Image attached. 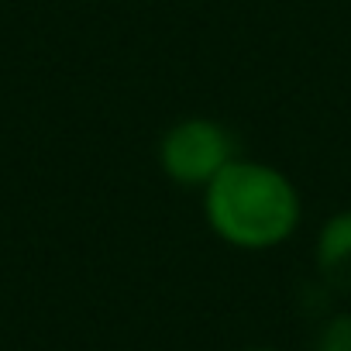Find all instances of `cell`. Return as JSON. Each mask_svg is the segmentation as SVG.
<instances>
[{"mask_svg": "<svg viewBox=\"0 0 351 351\" xmlns=\"http://www.w3.org/2000/svg\"><path fill=\"white\" fill-rule=\"evenodd\" d=\"M200 210L210 234L238 252H272L303 224V197L289 172L248 155L200 190Z\"/></svg>", "mask_w": 351, "mask_h": 351, "instance_id": "obj_1", "label": "cell"}, {"mask_svg": "<svg viewBox=\"0 0 351 351\" xmlns=\"http://www.w3.org/2000/svg\"><path fill=\"white\" fill-rule=\"evenodd\" d=\"M238 155L241 152L234 131L224 121L207 114H190L172 121L155 141L158 172L172 186H183V190H204Z\"/></svg>", "mask_w": 351, "mask_h": 351, "instance_id": "obj_2", "label": "cell"}, {"mask_svg": "<svg viewBox=\"0 0 351 351\" xmlns=\"http://www.w3.org/2000/svg\"><path fill=\"white\" fill-rule=\"evenodd\" d=\"M313 279L334 296H351V207L334 210L317 228Z\"/></svg>", "mask_w": 351, "mask_h": 351, "instance_id": "obj_3", "label": "cell"}, {"mask_svg": "<svg viewBox=\"0 0 351 351\" xmlns=\"http://www.w3.org/2000/svg\"><path fill=\"white\" fill-rule=\"evenodd\" d=\"M310 351H351V306L330 310L327 317L317 320Z\"/></svg>", "mask_w": 351, "mask_h": 351, "instance_id": "obj_4", "label": "cell"}, {"mask_svg": "<svg viewBox=\"0 0 351 351\" xmlns=\"http://www.w3.org/2000/svg\"><path fill=\"white\" fill-rule=\"evenodd\" d=\"M241 351H282V348H276V344H252V348H241Z\"/></svg>", "mask_w": 351, "mask_h": 351, "instance_id": "obj_5", "label": "cell"}]
</instances>
